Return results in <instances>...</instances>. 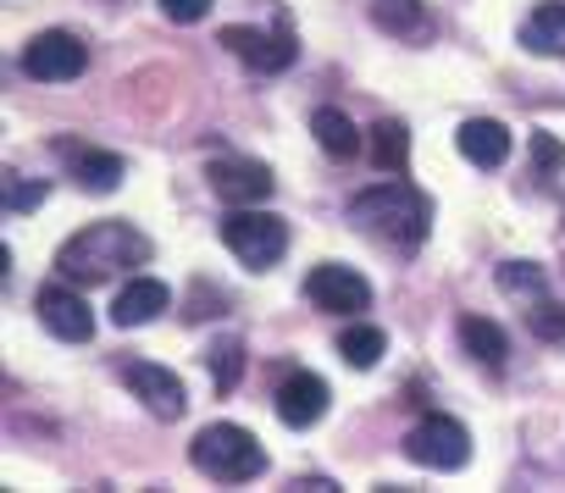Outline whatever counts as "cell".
Returning a JSON list of instances; mask_svg holds the SVG:
<instances>
[{
	"label": "cell",
	"mask_w": 565,
	"mask_h": 493,
	"mask_svg": "<svg viewBox=\"0 0 565 493\" xmlns=\"http://www.w3.org/2000/svg\"><path fill=\"white\" fill-rule=\"evenodd\" d=\"M328 399L333 394H328V383L317 372H295V377H282V388H277V421L306 432V427H317L328 416Z\"/></svg>",
	"instance_id": "7c38bea8"
},
{
	"label": "cell",
	"mask_w": 565,
	"mask_h": 493,
	"mask_svg": "<svg viewBox=\"0 0 565 493\" xmlns=\"http://www.w3.org/2000/svg\"><path fill=\"white\" fill-rule=\"evenodd\" d=\"M499 289H504L510 300L532 306V300H543L548 278H543V267H532V261H504V267H499Z\"/></svg>",
	"instance_id": "603a6c76"
},
{
	"label": "cell",
	"mask_w": 565,
	"mask_h": 493,
	"mask_svg": "<svg viewBox=\"0 0 565 493\" xmlns=\"http://www.w3.org/2000/svg\"><path fill=\"white\" fill-rule=\"evenodd\" d=\"M56 156L67 161V172L89 189V194H111L117 183H122V156H111V150H95V144H78V139H56Z\"/></svg>",
	"instance_id": "4fadbf2b"
},
{
	"label": "cell",
	"mask_w": 565,
	"mask_h": 493,
	"mask_svg": "<svg viewBox=\"0 0 565 493\" xmlns=\"http://www.w3.org/2000/svg\"><path fill=\"white\" fill-rule=\"evenodd\" d=\"M532 150H537V161H543V167H559V144H554L548 133H537V139H532Z\"/></svg>",
	"instance_id": "4316f807"
},
{
	"label": "cell",
	"mask_w": 565,
	"mask_h": 493,
	"mask_svg": "<svg viewBox=\"0 0 565 493\" xmlns=\"http://www.w3.org/2000/svg\"><path fill=\"white\" fill-rule=\"evenodd\" d=\"M383 350H388V339H383V328H366V322H350L344 333H339V355L355 366V372H372L377 361H383Z\"/></svg>",
	"instance_id": "44dd1931"
},
{
	"label": "cell",
	"mask_w": 565,
	"mask_h": 493,
	"mask_svg": "<svg viewBox=\"0 0 565 493\" xmlns=\"http://www.w3.org/2000/svg\"><path fill=\"white\" fill-rule=\"evenodd\" d=\"M117 372H122V383L134 388V399H139L156 421H178V416H183L189 394H183V383H178L167 366H156V361H122Z\"/></svg>",
	"instance_id": "30bf717a"
},
{
	"label": "cell",
	"mask_w": 565,
	"mask_h": 493,
	"mask_svg": "<svg viewBox=\"0 0 565 493\" xmlns=\"http://www.w3.org/2000/svg\"><path fill=\"white\" fill-rule=\"evenodd\" d=\"M372 161H377V172H405V161H411V128L394 122V117H383L372 128Z\"/></svg>",
	"instance_id": "ffe728a7"
},
{
	"label": "cell",
	"mask_w": 565,
	"mask_h": 493,
	"mask_svg": "<svg viewBox=\"0 0 565 493\" xmlns=\"http://www.w3.org/2000/svg\"><path fill=\"white\" fill-rule=\"evenodd\" d=\"M521 45L532 56H565V0H537L521 23Z\"/></svg>",
	"instance_id": "2e32d148"
},
{
	"label": "cell",
	"mask_w": 565,
	"mask_h": 493,
	"mask_svg": "<svg viewBox=\"0 0 565 493\" xmlns=\"http://www.w3.org/2000/svg\"><path fill=\"white\" fill-rule=\"evenodd\" d=\"M205 366H211L216 394H233L238 377H244V344H238V339H216V344L205 350Z\"/></svg>",
	"instance_id": "7402d4cb"
},
{
	"label": "cell",
	"mask_w": 565,
	"mask_h": 493,
	"mask_svg": "<svg viewBox=\"0 0 565 493\" xmlns=\"http://www.w3.org/2000/svg\"><path fill=\"white\" fill-rule=\"evenodd\" d=\"M526 328H532V339H543V344H565V306L559 300H532L526 306Z\"/></svg>",
	"instance_id": "cb8c5ba5"
},
{
	"label": "cell",
	"mask_w": 565,
	"mask_h": 493,
	"mask_svg": "<svg viewBox=\"0 0 565 493\" xmlns=\"http://www.w3.org/2000/svg\"><path fill=\"white\" fill-rule=\"evenodd\" d=\"M311 133H317V144H322L333 161H355V156H361V128H355L339 106H322V111L311 117Z\"/></svg>",
	"instance_id": "d6986e66"
},
{
	"label": "cell",
	"mask_w": 565,
	"mask_h": 493,
	"mask_svg": "<svg viewBox=\"0 0 565 493\" xmlns=\"http://www.w3.org/2000/svg\"><path fill=\"white\" fill-rule=\"evenodd\" d=\"M167 306H172V289H167L161 278H128V283L117 289L111 322H117V328H145V322H156Z\"/></svg>",
	"instance_id": "5bb4252c"
},
{
	"label": "cell",
	"mask_w": 565,
	"mask_h": 493,
	"mask_svg": "<svg viewBox=\"0 0 565 493\" xmlns=\"http://www.w3.org/2000/svg\"><path fill=\"white\" fill-rule=\"evenodd\" d=\"M45 183H23V178H7V211H34V205H45Z\"/></svg>",
	"instance_id": "d4e9b609"
},
{
	"label": "cell",
	"mask_w": 565,
	"mask_h": 493,
	"mask_svg": "<svg viewBox=\"0 0 565 493\" xmlns=\"http://www.w3.org/2000/svg\"><path fill=\"white\" fill-rule=\"evenodd\" d=\"M306 300L317 311H328V317H355V311L372 306V283L361 272L339 267V261H322V267L306 272Z\"/></svg>",
	"instance_id": "ba28073f"
},
{
	"label": "cell",
	"mask_w": 565,
	"mask_h": 493,
	"mask_svg": "<svg viewBox=\"0 0 565 493\" xmlns=\"http://www.w3.org/2000/svg\"><path fill=\"white\" fill-rule=\"evenodd\" d=\"M372 23L394 40H427L433 34V18L422 0H372Z\"/></svg>",
	"instance_id": "ac0fdd59"
},
{
	"label": "cell",
	"mask_w": 565,
	"mask_h": 493,
	"mask_svg": "<svg viewBox=\"0 0 565 493\" xmlns=\"http://www.w3.org/2000/svg\"><path fill=\"white\" fill-rule=\"evenodd\" d=\"M211 194L222 200V205H260L266 194H271V172L260 167V161H244V156H222V161H211Z\"/></svg>",
	"instance_id": "8fae6325"
},
{
	"label": "cell",
	"mask_w": 565,
	"mask_h": 493,
	"mask_svg": "<svg viewBox=\"0 0 565 493\" xmlns=\"http://www.w3.org/2000/svg\"><path fill=\"white\" fill-rule=\"evenodd\" d=\"M249 73H282V67H295V34H289V23L277 18V29H244V23H233V29H222L216 34Z\"/></svg>",
	"instance_id": "52a82bcc"
},
{
	"label": "cell",
	"mask_w": 565,
	"mask_h": 493,
	"mask_svg": "<svg viewBox=\"0 0 565 493\" xmlns=\"http://www.w3.org/2000/svg\"><path fill=\"white\" fill-rule=\"evenodd\" d=\"M405 454L427 471H460L471 460V432L455 421V416H422L411 432H405Z\"/></svg>",
	"instance_id": "5b68a950"
},
{
	"label": "cell",
	"mask_w": 565,
	"mask_h": 493,
	"mask_svg": "<svg viewBox=\"0 0 565 493\" xmlns=\"http://www.w3.org/2000/svg\"><path fill=\"white\" fill-rule=\"evenodd\" d=\"M350 222H355L366 238H377L383 250L416 256L422 244H427V233H433V200L394 172L388 183H372V189H361V194L350 200Z\"/></svg>",
	"instance_id": "6da1fadb"
},
{
	"label": "cell",
	"mask_w": 565,
	"mask_h": 493,
	"mask_svg": "<svg viewBox=\"0 0 565 493\" xmlns=\"http://www.w3.org/2000/svg\"><path fill=\"white\" fill-rule=\"evenodd\" d=\"M189 460L200 476L211 482H255L266 471V449L255 443V432H244L238 421H216L189 443Z\"/></svg>",
	"instance_id": "3957f363"
},
{
	"label": "cell",
	"mask_w": 565,
	"mask_h": 493,
	"mask_svg": "<svg viewBox=\"0 0 565 493\" xmlns=\"http://www.w3.org/2000/svg\"><path fill=\"white\" fill-rule=\"evenodd\" d=\"M84 67H89V45L67 29L34 34L29 51H23V73L40 78V84H73V78H84Z\"/></svg>",
	"instance_id": "8992f818"
},
{
	"label": "cell",
	"mask_w": 565,
	"mask_h": 493,
	"mask_svg": "<svg viewBox=\"0 0 565 493\" xmlns=\"http://www.w3.org/2000/svg\"><path fill=\"white\" fill-rule=\"evenodd\" d=\"M34 311H40V322L62 339V344H89L95 339V311H89V300L78 294V283H51V289H40L34 294Z\"/></svg>",
	"instance_id": "9c48e42d"
},
{
	"label": "cell",
	"mask_w": 565,
	"mask_h": 493,
	"mask_svg": "<svg viewBox=\"0 0 565 493\" xmlns=\"http://www.w3.org/2000/svg\"><path fill=\"white\" fill-rule=\"evenodd\" d=\"M455 144H460V156H466L471 167H504V161H510V128L493 122V117H471V122H460Z\"/></svg>",
	"instance_id": "9a60e30c"
},
{
	"label": "cell",
	"mask_w": 565,
	"mask_h": 493,
	"mask_svg": "<svg viewBox=\"0 0 565 493\" xmlns=\"http://www.w3.org/2000/svg\"><path fill=\"white\" fill-rule=\"evenodd\" d=\"M460 350H466L477 366H493V372L510 361V339H504V328L488 322V317H460Z\"/></svg>",
	"instance_id": "e0dca14e"
},
{
	"label": "cell",
	"mask_w": 565,
	"mask_h": 493,
	"mask_svg": "<svg viewBox=\"0 0 565 493\" xmlns=\"http://www.w3.org/2000/svg\"><path fill=\"white\" fill-rule=\"evenodd\" d=\"M222 244L249 272H266V267L282 261V250H289V222H282L277 211H260V205H227Z\"/></svg>",
	"instance_id": "277c9868"
},
{
	"label": "cell",
	"mask_w": 565,
	"mask_h": 493,
	"mask_svg": "<svg viewBox=\"0 0 565 493\" xmlns=\"http://www.w3.org/2000/svg\"><path fill=\"white\" fill-rule=\"evenodd\" d=\"M150 261V238L134 227V222H89V227H78L62 250H56V272L67 278V283H78V289H89V283H111L117 272H128V267H145Z\"/></svg>",
	"instance_id": "7a4b0ae2"
},
{
	"label": "cell",
	"mask_w": 565,
	"mask_h": 493,
	"mask_svg": "<svg viewBox=\"0 0 565 493\" xmlns=\"http://www.w3.org/2000/svg\"><path fill=\"white\" fill-rule=\"evenodd\" d=\"M161 12H167L172 23H200V18L211 12V0H161Z\"/></svg>",
	"instance_id": "484cf974"
}]
</instances>
